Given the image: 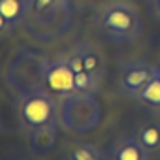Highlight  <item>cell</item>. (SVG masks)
I'll return each instance as SVG.
<instances>
[{
	"mask_svg": "<svg viewBox=\"0 0 160 160\" xmlns=\"http://www.w3.org/2000/svg\"><path fill=\"white\" fill-rule=\"evenodd\" d=\"M21 25L34 42H55L73 25V0H25Z\"/></svg>",
	"mask_w": 160,
	"mask_h": 160,
	"instance_id": "6da1fadb",
	"label": "cell"
},
{
	"mask_svg": "<svg viewBox=\"0 0 160 160\" xmlns=\"http://www.w3.org/2000/svg\"><path fill=\"white\" fill-rule=\"evenodd\" d=\"M94 23L102 36L115 43L134 42L136 38H139L143 28L139 12L130 2H122V0L104 4L94 15Z\"/></svg>",
	"mask_w": 160,
	"mask_h": 160,
	"instance_id": "7a4b0ae2",
	"label": "cell"
},
{
	"mask_svg": "<svg viewBox=\"0 0 160 160\" xmlns=\"http://www.w3.org/2000/svg\"><path fill=\"white\" fill-rule=\"evenodd\" d=\"M102 121V106L94 92H73L58 102V122L77 134L94 130Z\"/></svg>",
	"mask_w": 160,
	"mask_h": 160,
	"instance_id": "3957f363",
	"label": "cell"
},
{
	"mask_svg": "<svg viewBox=\"0 0 160 160\" xmlns=\"http://www.w3.org/2000/svg\"><path fill=\"white\" fill-rule=\"evenodd\" d=\"M47 68L49 60L43 55L32 49H23L12 58L8 66V83L19 96L43 91Z\"/></svg>",
	"mask_w": 160,
	"mask_h": 160,
	"instance_id": "277c9868",
	"label": "cell"
},
{
	"mask_svg": "<svg viewBox=\"0 0 160 160\" xmlns=\"http://www.w3.org/2000/svg\"><path fill=\"white\" fill-rule=\"evenodd\" d=\"M19 119L28 132L55 124L58 122V104L45 91L23 94L19 96Z\"/></svg>",
	"mask_w": 160,
	"mask_h": 160,
	"instance_id": "5b68a950",
	"label": "cell"
},
{
	"mask_svg": "<svg viewBox=\"0 0 160 160\" xmlns=\"http://www.w3.org/2000/svg\"><path fill=\"white\" fill-rule=\"evenodd\" d=\"M154 75H156V66H151L141 60L124 62L117 73V91L122 96L134 100Z\"/></svg>",
	"mask_w": 160,
	"mask_h": 160,
	"instance_id": "8992f818",
	"label": "cell"
},
{
	"mask_svg": "<svg viewBox=\"0 0 160 160\" xmlns=\"http://www.w3.org/2000/svg\"><path fill=\"white\" fill-rule=\"evenodd\" d=\"M43 91L55 98H66V96L77 92L75 91V73L68 66V60L64 55L49 60Z\"/></svg>",
	"mask_w": 160,
	"mask_h": 160,
	"instance_id": "52a82bcc",
	"label": "cell"
},
{
	"mask_svg": "<svg viewBox=\"0 0 160 160\" xmlns=\"http://www.w3.org/2000/svg\"><path fill=\"white\" fill-rule=\"evenodd\" d=\"M108 156L109 160H152L134 136H126L111 143Z\"/></svg>",
	"mask_w": 160,
	"mask_h": 160,
	"instance_id": "ba28073f",
	"label": "cell"
},
{
	"mask_svg": "<svg viewBox=\"0 0 160 160\" xmlns=\"http://www.w3.org/2000/svg\"><path fill=\"white\" fill-rule=\"evenodd\" d=\"M134 138L151 154V158H160V122L158 121H143V122H139L136 126Z\"/></svg>",
	"mask_w": 160,
	"mask_h": 160,
	"instance_id": "9c48e42d",
	"label": "cell"
},
{
	"mask_svg": "<svg viewBox=\"0 0 160 160\" xmlns=\"http://www.w3.org/2000/svg\"><path fill=\"white\" fill-rule=\"evenodd\" d=\"M58 124L60 122H55V124H49V126H43V128H38V130L30 132L28 145H30V151H32L34 156H45L53 151V147L57 143Z\"/></svg>",
	"mask_w": 160,
	"mask_h": 160,
	"instance_id": "30bf717a",
	"label": "cell"
},
{
	"mask_svg": "<svg viewBox=\"0 0 160 160\" xmlns=\"http://www.w3.org/2000/svg\"><path fill=\"white\" fill-rule=\"evenodd\" d=\"M141 108H145L154 117H160V77L154 75L134 98Z\"/></svg>",
	"mask_w": 160,
	"mask_h": 160,
	"instance_id": "8fae6325",
	"label": "cell"
},
{
	"mask_svg": "<svg viewBox=\"0 0 160 160\" xmlns=\"http://www.w3.org/2000/svg\"><path fill=\"white\" fill-rule=\"evenodd\" d=\"M64 160H109L96 145L87 141H72L64 151Z\"/></svg>",
	"mask_w": 160,
	"mask_h": 160,
	"instance_id": "7c38bea8",
	"label": "cell"
},
{
	"mask_svg": "<svg viewBox=\"0 0 160 160\" xmlns=\"http://www.w3.org/2000/svg\"><path fill=\"white\" fill-rule=\"evenodd\" d=\"M79 49H81V55H83V60H85V70L100 83L102 77L106 75V58H104V55L91 43H83Z\"/></svg>",
	"mask_w": 160,
	"mask_h": 160,
	"instance_id": "4fadbf2b",
	"label": "cell"
},
{
	"mask_svg": "<svg viewBox=\"0 0 160 160\" xmlns=\"http://www.w3.org/2000/svg\"><path fill=\"white\" fill-rule=\"evenodd\" d=\"M0 13L4 15V19L13 28L17 23L23 21V15H25V0H0Z\"/></svg>",
	"mask_w": 160,
	"mask_h": 160,
	"instance_id": "5bb4252c",
	"label": "cell"
},
{
	"mask_svg": "<svg viewBox=\"0 0 160 160\" xmlns=\"http://www.w3.org/2000/svg\"><path fill=\"white\" fill-rule=\"evenodd\" d=\"M98 81L85 70V72H79L75 73V91L77 92H94L98 89Z\"/></svg>",
	"mask_w": 160,
	"mask_h": 160,
	"instance_id": "9a60e30c",
	"label": "cell"
},
{
	"mask_svg": "<svg viewBox=\"0 0 160 160\" xmlns=\"http://www.w3.org/2000/svg\"><path fill=\"white\" fill-rule=\"evenodd\" d=\"M66 60H68V66L72 68L73 73H79V72H85V60H83V55H81V49H73L70 53L64 55Z\"/></svg>",
	"mask_w": 160,
	"mask_h": 160,
	"instance_id": "2e32d148",
	"label": "cell"
},
{
	"mask_svg": "<svg viewBox=\"0 0 160 160\" xmlns=\"http://www.w3.org/2000/svg\"><path fill=\"white\" fill-rule=\"evenodd\" d=\"M149 10H151L152 17L160 23V0H149Z\"/></svg>",
	"mask_w": 160,
	"mask_h": 160,
	"instance_id": "e0dca14e",
	"label": "cell"
},
{
	"mask_svg": "<svg viewBox=\"0 0 160 160\" xmlns=\"http://www.w3.org/2000/svg\"><path fill=\"white\" fill-rule=\"evenodd\" d=\"M10 28H12V27H10V23L4 19V15H2V13H0V36H2V34H6Z\"/></svg>",
	"mask_w": 160,
	"mask_h": 160,
	"instance_id": "ac0fdd59",
	"label": "cell"
},
{
	"mask_svg": "<svg viewBox=\"0 0 160 160\" xmlns=\"http://www.w3.org/2000/svg\"><path fill=\"white\" fill-rule=\"evenodd\" d=\"M156 75H158V77H160V64H158V66H156Z\"/></svg>",
	"mask_w": 160,
	"mask_h": 160,
	"instance_id": "d6986e66",
	"label": "cell"
}]
</instances>
